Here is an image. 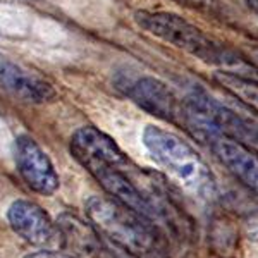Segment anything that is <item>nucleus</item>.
Masks as SVG:
<instances>
[{
  "mask_svg": "<svg viewBox=\"0 0 258 258\" xmlns=\"http://www.w3.org/2000/svg\"><path fill=\"white\" fill-rule=\"evenodd\" d=\"M71 153L88 172L103 165L124 167L127 164V157L119 145L93 126H83L73 133Z\"/></svg>",
  "mask_w": 258,
  "mask_h": 258,
  "instance_id": "obj_8",
  "label": "nucleus"
},
{
  "mask_svg": "<svg viewBox=\"0 0 258 258\" xmlns=\"http://www.w3.org/2000/svg\"><path fill=\"white\" fill-rule=\"evenodd\" d=\"M143 145L170 179L191 195L210 200L215 197V179L198 152L182 138L157 126H147Z\"/></svg>",
  "mask_w": 258,
  "mask_h": 258,
  "instance_id": "obj_2",
  "label": "nucleus"
},
{
  "mask_svg": "<svg viewBox=\"0 0 258 258\" xmlns=\"http://www.w3.org/2000/svg\"><path fill=\"white\" fill-rule=\"evenodd\" d=\"M253 59H255V62L258 64V50H255V52H253Z\"/></svg>",
  "mask_w": 258,
  "mask_h": 258,
  "instance_id": "obj_15",
  "label": "nucleus"
},
{
  "mask_svg": "<svg viewBox=\"0 0 258 258\" xmlns=\"http://www.w3.org/2000/svg\"><path fill=\"white\" fill-rule=\"evenodd\" d=\"M246 6H248V9L258 18V0H246Z\"/></svg>",
  "mask_w": 258,
  "mask_h": 258,
  "instance_id": "obj_14",
  "label": "nucleus"
},
{
  "mask_svg": "<svg viewBox=\"0 0 258 258\" xmlns=\"http://www.w3.org/2000/svg\"><path fill=\"white\" fill-rule=\"evenodd\" d=\"M181 6L188 7V9L198 11V12H205L210 16H217L220 14V2L219 0H177Z\"/></svg>",
  "mask_w": 258,
  "mask_h": 258,
  "instance_id": "obj_13",
  "label": "nucleus"
},
{
  "mask_svg": "<svg viewBox=\"0 0 258 258\" xmlns=\"http://www.w3.org/2000/svg\"><path fill=\"white\" fill-rule=\"evenodd\" d=\"M119 88L133 103L140 107L141 110L148 112L150 115H155L164 120H177L181 117L184 120L186 107L179 102L174 91L165 83L153 76H140L119 83Z\"/></svg>",
  "mask_w": 258,
  "mask_h": 258,
  "instance_id": "obj_5",
  "label": "nucleus"
},
{
  "mask_svg": "<svg viewBox=\"0 0 258 258\" xmlns=\"http://www.w3.org/2000/svg\"><path fill=\"white\" fill-rule=\"evenodd\" d=\"M214 80L224 90L246 103L249 109L258 112V81H253L251 78L241 76V74L229 73V71H217L214 74Z\"/></svg>",
  "mask_w": 258,
  "mask_h": 258,
  "instance_id": "obj_12",
  "label": "nucleus"
},
{
  "mask_svg": "<svg viewBox=\"0 0 258 258\" xmlns=\"http://www.w3.org/2000/svg\"><path fill=\"white\" fill-rule=\"evenodd\" d=\"M90 174L97 179L100 182V186L110 195L112 200H115L120 205L127 207L129 210L138 214L140 217H143L145 220L155 219L157 214H155L153 205L150 203V200L145 197L143 191L122 172L120 167L103 165V167L91 170Z\"/></svg>",
  "mask_w": 258,
  "mask_h": 258,
  "instance_id": "obj_11",
  "label": "nucleus"
},
{
  "mask_svg": "<svg viewBox=\"0 0 258 258\" xmlns=\"http://www.w3.org/2000/svg\"><path fill=\"white\" fill-rule=\"evenodd\" d=\"M184 122L189 129H209L246 145L258 153V119L232 109L207 91L195 90L186 98Z\"/></svg>",
  "mask_w": 258,
  "mask_h": 258,
  "instance_id": "obj_4",
  "label": "nucleus"
},
{
  "mask_svg": "<svg viewBox=\"0 0 258 258\" xmlns=\"http://www.w3.org/2000/svg\"><path fill=\"white\" fill-rule=\"evenodd\" d=\"M14 159L19 176L31 191L50 197L59 189V174L52 160L31 136L21 135L16 138Z\"/></svg>",
  "mask_w": 258,
  "mask_h": 258,
  "instance_id": "obj_6",
  "label": "nucleus"
},
{
  "mask_svg": "<svg viewBox=\"0 0 258 258\" xmlns=\"http://www.w3.org/2000/svg\"><path fill=\"white\" fill-rule=\"evenodd\" d=\"M85 209L91 227L112 246L136 255L150 251L155 244V238L145 219L115 200L91 197Z\"/></svg>",
  "mask_w": 258,
  "mask_h": 258,
  "instance_id": "obj_3",
  "label": "nucleus"
},
{
  "mask_svg": "<svg viewBox=\"0 0 258 258\" xmlns=\"http://www.w3.org/2000/svg\"><path fill=\"white\" fill-rule=\"evenodd\" d=\"M200 140L207 141L214 155L243 186L258 195V153L246 145L231 140L209 129L195 131Z\"/></svg>",
  "mask_w": 258,
  "mask_h": 258,
  "instance_id": "obj_7",
  "label": "nucleus"
},
{
  "mask_svg": "<svg viewBox=\"0 0 258 258\" xmlns=\"http://www.w3.org/2000/svg\"><path fill=\"white\" fill-rule=\"evenodd\" d=\"M0 86L14 98L35 105L48 103L57 97L55 88L47 80L9 60L0 62Z\"/></svg>",
  "mask_w": 258,
  "mask_h": 258,
  "instance_id": "obj_10",
  "label": "nucleus"
},
{
  "mask_svg": "<svg viewBox=\"0 0 258 258\" xmlns=\"http://www.w3.org/2000/svg\"><path fill=\"white\" fill-rule=\"evenodd\" d=\"M7 220L19 238L35 246H47L59 236L57 226L47 212L30 200L12 202L7 210Z\"/></svg>",
  "mask_w": 258,
  "mask_h": 258,
  "instance_id": "obj_9",
  "label": "nucleus"
},
{
  "mask_svg": "<svg viewBox=\"0 0 258 258\" xmlns=\"http://www.w3.org/2000/svg\"><path fill=\"white\" fill-rule=\"evenodd\" d=\"M135 21L148 35L197 57L205 64L249 78L248 73L251 66L239 53L205 35L200 28L181 16L164 11H138L135 14Z\"/></svg>",
  "mask_w": 258,
  "mask_h": 258,
  "instance_id": "obj_1",
  "label": "nucleus"
}]
</instances>
